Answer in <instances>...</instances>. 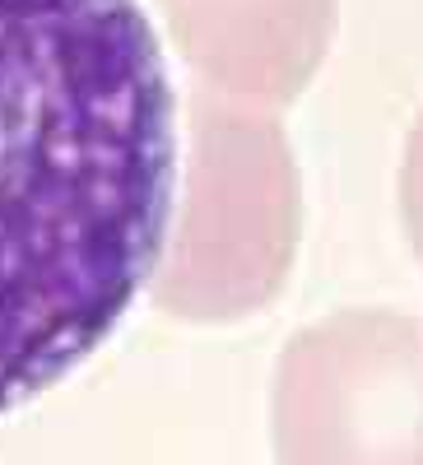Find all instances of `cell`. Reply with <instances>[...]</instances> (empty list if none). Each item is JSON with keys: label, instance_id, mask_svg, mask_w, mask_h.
<instances>
[{"label": "cell", "instance_id": "cell-1", "mask_svg": "<svg viewBox=\"0 0 423 465\" xmlns=\"http://www.w3.org/2000/svg\"><path fill=\"white\" fill-rule=\"evenodd\" d=\"M172 173L140 0H0V414L122 326L163 252Z\"/></svg>", "mask_w": 423, "mask_h": 465}]
</instances>
